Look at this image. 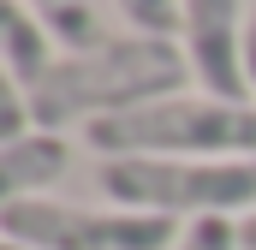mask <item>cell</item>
Masks as SVG:
<instances>
[{"label":"cell","instance_id":"obj_1","mask_svg":"<svg viewBox=\"0 0 256 250\" xmlns=\"http://www.w3.org/2000/svg\"><path fill=\"white\" fill-rule=\"evenodd\" d=\"M191 78V54L173 36H108L90 54L54 60L36 90H24V102L36 131H60V125H96L131 114L143 102H167Z\"/></svg>","mask_w":256,"mask_h":250},{"label":"cell","instance_id":"obj_2","mask_svg":"<svg viewBox=\"0 0 256 250\" xmlns=\"http://www.w3.org/2000/svg\"><path fill=\"white\" fill-rule=\"evenodd\" d=\"M90 149L120 155H185V161H256V108L220 96H167L131 114L84 125Z\"/></svg>","mask_w":256,"mask_h":250},{"label":"cell","instance_id":"obj_3","mask_svg":"<svg viewBox=\"0 0 256 250\" xmlns=\"http://www.w3.org/2000/svg\"><path fill=\"white\" fill-rule=\"evenodd\" d=\"M96 185L137 214H256V161H185V155H120L102 161Z\"/></svg>","mask_w":256,"mask_h":250},{"label":"cell","instance_id":"obj_4","mask_svg":"<svg viewBox=\"0 0 256 250\" xmlns=\"http://www.w3.org/2000/svg\"><path fill=\"white\" fill-rule=\"evenodd\" d=\"M0 238L24 250H179L185 232L173 214L24 196V202H0Z\"/></svg>","mask_w":256,"mask_h":250},{"label":"cell","instance_id":"obj_5","mask_svg":"<svg viewBox=\"0 0 256 250\" xmlns=\"http://www.w3.org/2000/svg\"><path fill=\"white\" fill-rule=\"evenodd\" d=\"M238 6L244 0H179V12H185V30L179 36H185L191 72L208 84V96H220V102H244V90H250Z\"/></svg>","mask_w":256,"mask_h":250},{"label":"cell","instance_id":"obj_6","mask_svg":"<svg viewBox=\"0 0 256 250\" xmlns=\"http://www.w3.org/2000/svg\"><path fill=\"white\" fill-rule=\"evenodd\" d=\"M72 167V149H66L60 131H24L12 143H0V190L6 202H24L36 190H48Z\"/></svg>","mask_w":256,"mask_h":250},{"label":"cell","instance_id":"obj_7","mask_svg":"<svg viewBox=\"0 0 256 250\" xmlns=\"http://www.w3.org/2000/svg\"><path fill=\"white\" fill-rule=\"evenodd\" d=\"M0 42H6V84H12V90H36L42 72L54 66V54H48L42 18H30L24 0H6V6H0Z\"/></svg>","mask_w":256,"mask_h":250},{"label":"cell","instance_id":"obj_8","mask_svg":"<svg viewBox=\"0 0 256 250\" xmlns=\"http://www.w3.org/2000/svg\"><path fill=\"white\" fill-rule=\"evenodd\" d=\"M36 18H42L48 36H60L72 54H90V48L108 42L102 24H96V6H90V0H36Z\"/></svg>","mask_w":256,"mask_h":250},{"label":"cell","instance_id":"obj_9","mask_svg":"<svg viewBox=\"0 0 256 250\" xmlns=\"http://www.w3.org/2000/svg\"><path fill=\"white\" fill-rule=\"evenodd\" d=\"M120 12H126V24L137 36H179L185 30L179 0H120Z\"/></svg>","mask_w":256,"mask_h":250},{"label":"cell","instance_id":"obj_10","mask_svg":"<svg viewBox=\"0 0 256 250\" xmlns=\"http://www.w3.org/2000/svg\"><path fill=\"white\" fill-rule=\"evenodd\" d=\"M179 250H238V220H226V214L191 220V232L179 238Z\"/></svg>","mask_w":256,"mask_h":250},{"label":"cell","instance_id":"obj_11","mask_svg":"<svg viewBox=\"0 0 256 250\" xmlns=\"http://www.w3.org/2000/svg\"><path fill=\"white\" fill-rule=\"evenodd\" d=\"M244 78H250V90H256V24H244Z\"/></svg>","mask_w":256,"mask_h":250},{"label":"cell","instance_id":"obj_12","mask_svg":"<svg viewBox=\"0 0 256 250\" xmlns=\"http://www.w3.org/2000/svg\"><path fill=\"white\" fill-rule=\"evenodd\" d=\"M238 250H256V214L238 220Z\"/></svg>","mask_w":256,"mask_h":250},{"label":"cell","instance_id":"obj_13","mask_svg":"<svg viewBox=\"0 0 256 250\" xmlns=\"http://www.w3.org/2000/svg\"><path fill=\"white\" fill-rule=\"evenodd\" d=\"M0 250H24V244H0Z\"/></svg>","mask_w":256,"mask_h":250}]
</instances>
